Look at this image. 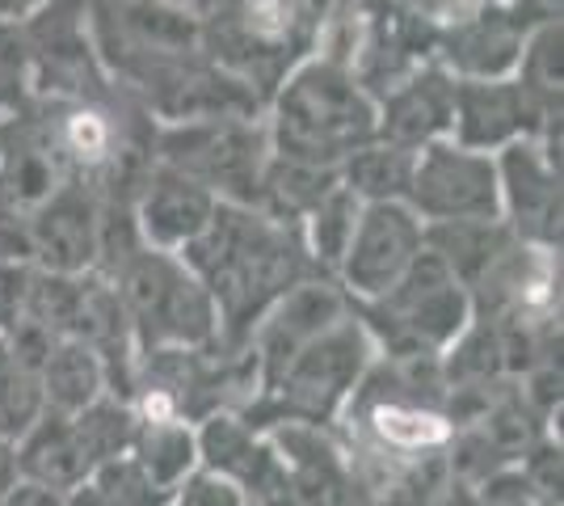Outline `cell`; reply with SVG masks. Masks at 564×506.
<instances>
[{
  "mask_svg": "<svg viewBox=\"0 0 564 506\" xmlns=\"http://www.w3.org/2000/svg\"><path fill=\"white\" fill-rule=\"evenodd\" d=\"M177 258L212 291L224 346H245L261 313L295 283L316 274L300 241V228L236 203H219L212 224Z\"/></svg>",
  "mask_w": 564,
  "mask_h": 506,
  "instance_id": "1",
  "label": "cell"
},
{
  "mask_svg": "<svg viewBox=\"0 0 564 506\" xmlns=\"http://www.w3.org/2000/svg\"><path fill=\"white\" fill-rule=\"evenodd\" d=\"M270 152L312 169H337L379 140L376 97L329 55H304L265 101Z\"/></svg>",
  "mask_w": 564,
  "mask_h": 506,
  "instance_id": "2",
  "label": "cell"
},
{
  "mask_svg": "<svg viewBox=\"0 0 564 506\" xmlns=\"http://www.w3.org/2000/svg\"><path fill=\"white\" fill-rule=\"evenodd\" d=\"M85 18L110 85L135 106L173 73L207 55L203 18L169 0H85Z\"/></svg>",
  "mask_w": 564,
  "mask_h": 506,
  "instance_id": "3",
  "label": "cell"
},
{
  "mask_svg": "<svg viewBox=\"0 0 564 506\" xmlns=\"http://www.w3.org/2000/svg\"><path fill=\"white\" fill-rule=\"evenodd\" d=\"M376 342H371L367 325L350 309V316H341L333 330H325L316 342H307L304 351L286 363L240 413L258 431L279 427V422L337 427L346 406H350V397L358 392V385L376 367Z\"/></svg>",
  "mask_w": 564,
  "mask_h": 506,
  "instance_id": "4",
  "label": "cell"
},
{
  "mask_svg": "<svg viewBox=\"0 0 564 506\" xmlns=\"http://www.w3.org/2000/svg\"><path fill=\"white\" fill-rule=\"evenodd\" d=\"M131 337L148 351H207L219 342V313L212 291L177 254L140 245L110 274Z\"/></svg>",
  "mask_w": 564,
  "mask_h": 506,
  "instance_id": "5",
  "label": "cell"
},
{
  "mask_svg": "<svg viewBox=\"0 0 564 506\" xmlns=\"http://www.w3.org/2000/svg\"><path fill=\"white\" fill-rule=\"evenodd\" d=\"M379 359H443L476 321L471 291L430 249L371 304H354Z\"/></svg>",
  "mask_w": 564,
  "mask_h": 506,
  "instance_id": "6",
  "label": "cell"
},
{
  "mask_svg": "<svg viewBox=\"0 0 564 506\" xmlns=\"http://www.w3.org/2000/svg\"><path fill=\"white\" fill-rule=\"evenodd\" d=\"M152 161L186 173L219 203L258 207L261 173L270 165L265 115L258 119H198L152 127L148 136Z\"/></svg>",
  "mask_w": 564,
  "mask_h": 506,
  "instance_id": "7",
  "label": "cell"
},
{
  "mask_svg": "<svg viewBox=\"0 0 564 506\" xmlns=\"http://www.w3.org/2000/svg\"><path fill=\"white\" fill-rule=\"evenodd\" d=\"M497 207H501V228L518 245L561 254V119L547 122L535 140L497 152Z\"/></svg>",
  "mask_w": 564,
  "mask_h": 506,
  "instance_id": "8",
  "label": "cell"
},
{
  "mask_svg": "<svg viewBox=\"0 0 564 506\" xmlns=\"http://www.w3.org/2000/svg\"><path fill=\"white\" fill-rule=\"evenodd\" d=\"M404 207L434 224H501L497 207V157L438 140L417 152Z\"/></svg>",
  "mask_w": 564,
  "mask_h": 506,
  "instance_id": "9",
  "label": "cell"
},
{
  "mask_svg": "<svg viewBox=\"0 0 564 506\" xmlns=\"http://www.w3.org/2000/svg\"><path fill=\"white\" fill-rule=\"evenodd\" d=\"M425 224L404 203H371L354 224V237L333 270V283L350 304H371L422 258Z\"/></svg>",
  "mask_w": 564,
  "mask_h": 506,
  "instance_id": "10",
  "label": "cell"
},
{
  "mask_svg": "<svg viewBox=\"0 0 564 506\" xmlns=\"http://www.w3.org/2000/svg\"><path fill=\"white\" fill-rule=\"evenodd\" d=\"M350 309L354 304L346 300V291L337 288L329 274H312L304 283H295L282 300H274L245 337V351H249L253 372H258V392L304 351L307 342H316L341 316H350Z\"/></svg>",
  "mask_w": 564,
  "mask_h": 506,
  "instance_id": "11",
  "label": "cell"
},
{
  "mask_svg": "<svg viewBox=\"0 0 564 506\" xmlns=\"http://www.w3.org/2000/svg\"><path fill=\"white\" fill-rule=\"evenodd\" d=\"M22 228L25 262L34 270L64 274V279L94 274L97 249H101V191L85 182H68L34 216H25Z\"/></svg>",
  "mask_w": 564,
  "mask_h": 506,
  "instance_id": "12",
  "label": "cell"
},
{
  "mask_svg": "<svg viewBox=\"0 0 564 506\" xmlns=\"http://www.w3.org/2000/svg\"><path fill=\"white\" fill-rule=\"evenodd\" d=\"M535 18L522 13L510 0H480L468 18L443 30L434 43V60L447 68L455 80H497L514 76L518 55L527 47Z\"/></svg>",
  "mask_w": 564,
  "mask_h": 506,
  "instance_id": "13",
  "label": "cell"
},
{
  "mask_svg": "<svg viewBox=\"0 0 564 506\" xmlns=\"http://www.w3.org/2000/svg\"><path fill=\"white\" fill-rule=\"evenodd\" d=\"M561 115H547L535 106V97L518 85L514 76L497 80H455V115H451V140L471 152H506L510 144L535 140L547 122Z\"/></svg>",
  "mask_w": 564,
  "mask_h": 506,
  "instance_id": "14",
  "label": "cell"
},
{
  "mask_svg": "<svg viewBox=\"0 0 564 506\" xmlns=\"http://www.w3.org/2000/svg\"><path fill=\"white\" fill-rule=\"evenodd\" d=\"M194 431H198V469L236 485L249 503L286 494V469H282L270 434L258 431L245 413H207L203 422H194Z\"/></svg>",
  "mask_w": 564,
  "mask_h": 506,
  "instance_id": "15",
  "label": "cell"
},
{
  "mask_svg": "<svg viewBox=\"0 0 564 506\" xmlns=\"http://www.w3.org/2000/svg\"><path fill=\"white\" fill-rule=\"evenodd\" d=\"M127 203H131L140 241L161 254H186L219 207L215 194H207L198 182H189L186 173L161 165V161H148Z\"/></svg>",
  "mask_w": 564,
  "mask_h": 506,
  "instance_id": "16",
  "label": "cell"
},
{
  "mask_svg": "<svg viewBox=\"0 0 564 506\" xmlns=\"http://www.w3.org/2000/svg\"><path fill=\"white\" fill-rule=\"evenodd\" d=\"M68 169L55 157L47 131L34 110L22 106L4 115V144H0V212L13 219L34 216L47 198L68 186Z\"/></svg>",
  "mask_w": 564,
  "mask_h": 506,
  "instance_id": "17",
  "label": "cell"
},
{
  "mask_svg": "<svg viewBox=\"0 0 564 506\" xmlns=\"http://www.w3.org/2000/svg\"><path fill=\"white\" fill-rule=\"evenodd\" d=\"M451 115H455V76L438 60L376 97L379 140L409 148V152L451 140Z\"/></svg>",
  "mask_w": 564,
  "mask_h": 506,
  "instance_id": "18",
  "label": "cell"
},
{
  "mask_svg": "<svg viewBox=\"0 0 564 506\" xmlns=\"http://www.w3.org/2000/svg\"><path fill=\"white\" fill-rule=\"evenodd\" d=\"M18 469H22L25 482L51 485L59 494L89 485L97 473V464L89 460L80 434H76V422L64 418V413H43L18 439Z\"/></svg>",
  "mask_w": 564,
  "mask_h": 506,
  "instance_id": "19",
  "label": "cell"
},
{
  "mask_svg": "<svg viewBox=\"0 0 564 506\" xmlns=\"http://www.w3.org/2000/svg\"><path fill=\"white\" fill-rule=\"evenodd\" d=\"M127 456L140 464V473L165 498H173V489L186 482L189 473H198V431L182 413L135 418V439H131Z\"/></svg>",
  "mask_w": 564,
  "mask_h": 506,
  "instance_id": "20",
  "label": "cell"
},
{
  "mask_svg": "<svg viewBox=\"0 0 564 506\" xmlns=\"http://www.w3.org/2000/svg\"><path fill=\"white\" fill-rule=\"evenodd\" d=\"M97 397H106V367L97 351L80 337H55L43 363V406L47 413L89 410Z\"/></svg>",
  "mask_w": 564,
  "mask_h": 506,
  "instance_id": "21",
  "label": "cell"
},
{
  "mask_svg": "<svg viewBox=\"0 0 564 506\" xmlns=\"http://www.w3.org/2000/svg\"><path fill=\"white\" fill-rule=\"evenodd\" d=\"M413 161L417 152L388 140H371L367 148H358L346 165L337 169V182L362 203H404L409 198V182H413Z\"/></svg>",
  "mask_w": 564,
  "mask_h": 506,
  "instance_id": "22",
  "label": "cell"
},
{
  "mask_svg": "<svg viewBox=\"0 0 564 506\" xmlns=\"http://www.w3.org/2000/svg\"><path fill=\"white\" fill-rule=\"evenodd\" d=\"M506 245H510V233L501 224H434V228H425V249L468 291L485 279V270L497 262V254Z\"/></svg>",
  "mask_w": 564,
  "mask_h": 506,
  "instance_id": "23",
  "label": "cell"
},
{
  "mask_svg": "<svg viewBox=\"0 0 564 506\" xmlns=\"http://www.w3.org/2000/svg\"><path fill=\"white\" fill-rule=\"evenodd\" d=\"M333 186H337V173H329V169L295 165V161L270 157V165L261 173L258 212H265V216L279 219V224L300 228V219H304Z\"/></svg>",
  "mask_w": 564,
  "mask_h": 506,
  "instance_id": "24",
  "label": "cell"
},
{
  "mask_svg": "<svg viewBox=\"0 0 564 506\" xmlns=\"http://www.w3.org/2000/svg\"><path fill=\"white\" fill-rule=\"evenodd\" d=\"M358 216H362V203L337 182V186L300 219V241H304V254H307V262L316 266V274H329L333 279V270H337V262H341V254H346V245H350V237H354Z\"/></svg>",
  "mask_w": 564,
  "mask_h": 506,
  "instance_id": "25",
  "label": "cell"
},
{
  "mask_svg": "<svg viewBox=\"0 0 564 506\" xmlns=\"http://www.w3.org/2000/svg\"><path fill=\"white\" fill-rule=\"evenodd\" d=\"M514 80L547 115H561L564 97V22H540L518 55Z\"/></svg>",
  "mask_w": 564,
  "mask_h": 506,
  "instance_id": "26",
  "label": "cell"
},
{
  "mask_svg": "<svg viewBox=\"0 0 564 506\" xmlns=\"http://www.w3.org/2000/svg\"><path fill=\"white\" fill-rule=\"evenodd\" d=\"M72 422H76V434H80V443H85V452H89L97 469L131 452V439H135V410H131V401L106 392V397H97L89 410L72 413Z\"/></svg>",
  "mask_w": 564,
  "mask_h": 506,
  "instance_id": "27",
  "label": "cell"
},
{
  "mask_svg": "<svg viewBox=\"0 0 564 506\" xmlns=\"http://www.w3.org/2000/svg\"><path fill=\"white\" fill-rule=\"evenodd\" d=\"M34 101V60L22 22H0V115Z\"/></svg>",
  "mask_w": 564,
  "mask_h": 506,
  "instance_id": "28",
  "label": "cell"
},
{
  "mask_svg": "<svg viewBox=\"0 0 564 506\" xmlns=\"http://www.w3.org/2000/svg\"><path fill=\"white\" fill-rule=\"evenodd\" d=\"M101 494L106 506H169V498L140 473V464L131 456H118L101 464L89 482Z\"/></svg>",
  "mask_w": 564,
  "mask_h": 506,
  "instance_id": "29",
  "label": "cell"
},
{
  "mask_svg": "<svg viewBox=\"0 0 564 506\" xmlns=\"http://www.w3.org/2000/svg\"><path fill=\"white\" fill-rule=\"evenodd\" d=\"M476 4L480 0H392V9H397L404 22L422 25L425 34H434V39L443 30H451L459 18H468Z\"/></svg>",
  "mask_w": 564,
  "mask_h": 506,
  "instance_id": "30",
  "label": "cell"
},
{
  "mask_svg": "<svg viewBox=\"0 0 564 506\" xmlns=\"http://www.w3.org/2000/svg\"><path fill=\"white\" fill-rule=\"evenodd\" d=\"M169 506H253L236 485H228L224 477H215L207 469H198V473H189L186 482L173 489V498Z\"/></svg>",
  "mask_w": 564,
  "mask_h": 506,
  "instance_id": "31",
  "label": "cell"
},
{
  "mask_svg": "<svg viewBox=\"0 0 564 506\" xmlns=\"http://www.w3.org/2000/svg\"><path fill=\"white\" fill-rule=\"evenodd\" d=\"M68 494H59V489H51V485H39V482H18L9 494H4V503L0 506H64Z\"/></svg>",
  "mask_w": 564,
  "mask_h": 506,
  "instance_id": "32",
  "label": "cell"
},
{
  "mask_svg": "<svg viewBox=\"0 0 564 506\" xmlns=\"http://www.w3.org/2000/svg\"><path fill=\"white\" fill-rule=\"evenodd\" d=\"M18 482H22V469H18V443L0 434V503H4V494H9Z\"/></svg>",
  "mask_w": 564,
  "mask_h": 506,
  "instance_id": "33",
  "label": "cell"
},
{
  "mask_svg": "<svg viewBox=\"0 0 564 506\" xmlns=\"http://www.w3.org/2000/svg\"><path fill=\"white\" fill-rule=\"evenodd\" d=\"M43 4H51V0H0V22H25V18H34Z\"/></svg>",
  "mask_w": 564,
  "mask_h": 506,
  "instance_id": "34",
  "label": "cell"
},
{
  "mask_svg": "<svg viewBox=\"0 0 564 506\" xmlns=\"http://www.w3.org/2000/svg\"><path fill=\"white\" fill-rule=\"evenodd\" d=\"M64 506H106V503H101V494H97L94 485H80V489H72L68 498H64Z\"/></svg>",
  "mask_w": 564,
  "mask_h": 506,
  "instance_id": "35",
  "label": "cell"
},
{
  "mask_svg": "<svg viewBox=\"0 0 564 506\" xmlns=\"http://www.w3.org/2000/svg\"><path fill=\"white\" fill-rule=\"evenodd\" d=\"M0 144H4V115H0Z\"/></svg>",
  "mask_w": 564,
  "mask_h": 506,
  "instance_id": "36",
  "label": "cell"
}]
</instances>
